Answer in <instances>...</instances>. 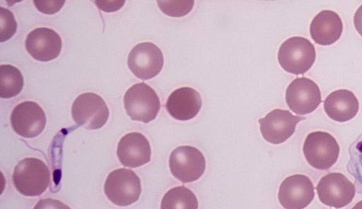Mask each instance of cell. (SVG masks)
<instances>
[{"instance_id":"cell-1","label":"cell","mask_w":362,"mask_h":209,"mask_svg":"<svg viewBox=\"0 0 362 209\" xmlns=\"http://www.w3.org/2000/svg\"><path fill=\"white\" fill-rule=\"evenodd\" d=\"M15 188L26 196L41 195L50 182V172L41 160L26 157L16 165L12 175Z\"/></svg>"},{"instance_id":"cell-2","label":"cell","mask_w":362,"mask_h":209,"mask_svg":"<svg viewBox=\"0 0 362 209\" xmlns=\"http://www.w3.org/2000/svg\"><path fill=\"white\" fill-rule=\"evenodd\" d=\"M316 57L314 45L303 37H291L284 41L278 52V61L286 71L303 74L313 66Z\"/></svg>"},{"instance_id":"cell-3","label":"cell","mask_w":362,"mask_h":209,"mask_svg":"<svg viewBox=\"0 0 362 209\" xmlns=\"http://www.w3.org/2000/svg\"><path fill=\"white\" fill-rule=\"evenodd\" d=\"M124 106L132 120L145 124L157 117L160 102L156 91L144 83H139L129 88L124 96Z\"/></svg>"},{"instance_id":"cell-4","label":"cell","mask_w":362,"mask_h":209,"mask_svg":"<svg viewBox=\"0 0 362 209\" xmlns=\"http://www.w3.org/2000/svg\"><path fill=\"white\" fill-rule=\"evenodd\" d=\"M107 198L119 206H127L138 201L141 186L139 177L129 169L120 168L111 172L104 184Z\"/></svg>"},{"instance_id":"cell-5","label":"cell","mask_w":362,"mask_h":209,"mask_svg":"<svg viewBox=\"0 0 362 209\" xmlns=\"http://www.w3.org/2000/svg\"><path fill=\"white\" fill-rule=\"evenodd\" d=\"M303 151L310 165L317 169L327 170L337 162L339 146L330 133L314 131L307 136Z\"/></svg>"},{"instance_id":"cell-6","label":"cell","mask_w":362,"mask_h":209,"mask_svg":"<svg viewBox=\"0 0 362 209\" xmlns=\"http://www.w3.org/2000/svg\"><path fill=\"white\" fill-rule=\"evenodd\" d=\"M71 116L75 123L84 129H98L107 122L109 109L100 96L94 92H85L72 103Z\"/></svg>"},{"instance_id":"cell-7","label":"cell","mask_w":362,"mask_h":209,"mask_svg":"<svg viewBox=\"0 0 362 209\" xmlns=\"http://www.w3.org/2000/svg\"><path fill=\"white\" fill-rule=\"evenodd\" d=\"M170 170L182 183L199 179L206 168V160L197 148L182 145L174 149L169 157Z\"/></svg>"},{"instance_id":"cell-8","label":"cell","mask_w":362,"mask_h":209,"mask_svg":"<svg viewBox=\"0 0 362 209\" xmlns=\"http://www.w3.org/2000/svg\"><path fill=\"white\" fill-rule=\"evenodd\" d=\"M316 189L320 202L335 208L349 205L356 193L354 184L339 172L329 173L322 177Z\"/></svg>"},{"instance_id":"cell-9","label":"cell","mask_w":362,"mask_h":209,"mask_svg":"<svg viewBox=\"0 0 362 209\" xmlns=\"http://www.w3.org/2000/svg\"><path fill=\"white\" fill-rule=\"evenodd\" d=\"M164 63L161 50L152 42H141L129 54L127 65L132 73L142 80L151 79L161 71Z\"/></svg>"},{"instance_id":"cell-10","label":"cell","mask_w":362,"mask_h":209,"mask_svg":"<svg viewBox=\"0 0 362 209\" xmlns=\"http://www.w3.org/2000/svg\"><path fill=\"white\" fill-rule=\"evenodd\" d=\"M286 102L289 109L300 115L313 112L321 103V92L311 79L301 77L294 79L286 90Z\"/></svg>"},{"instance_id":"cell-11","label":"cell","mask_w":362,"mask_h":209,"mask_svg":"<svg viewBox=\"0 0 362 209\" xmlns=\"http://www.w3.org/2000/svg\"><path fill=\"white\" fill-rule=\"evenodd\" d=\"M10 121L17 134L24 138H34L44 130L47 118L38 104L33 101H25L14 107Z\"/></svg>"},{"instance_id":"cell-12","label":"cell","mask_w":362,"mask_h":209,"mask_svg":"<svg viewBox=\"0 0 362 209\" xmlns=\"http://www.w3.org/2000/svg\"><path fill=\"white\" fill-rule=\"evenodd\" d=\"M305 119L292 114L288 110L275 109L258 121L264 140L272 144H279L289 138L295 132L297 124Z\"/></svg>"},{"instance_id":"cell-13","label":"cell","mask_w":362,"mask_h":209,"mask_svg":"<svg viewBox=\"0 0 362 209\" xmlns=\"http://www.w3.org/2000/svg\"><path fill=\"white\" fill-rule=\"evenodd\" d=\"M315 196L314 186L310 178L303 174L286 177L281 184L278 198L286 209H303Z\"/></svg>"},{"instance_id":"cell-14","label":"cell","mask_w":362,"mask_h":209,"mask_svg":"<svg viewBox=\"0 0 362 209\" xmlns=\"http://www.w3.org/2000/svg\"><path fill=\"white\" fill-rule=\"evenodd\" d=\"M27 52L36 60L49 61L60 54L62 42L54 30L37 28L28 33L25 40Z\"/></svg>"},{"instance_id":"cell-15","label":"cell","mask_w":362,"mask_h":209,"mask_svg":"<svg viewBox=\"0 0 362 209\" xmlns=\"http://www.w3.org/2000/svg\"><path fill=\"white\" fill-rule=\"evenodd\" d=\"M151 150L148 141L141 133L132 132L122 136L117 148V155L121 164L134 168L151 160Z\"/></svg>"},{"instance_id":"cell-16","label":"cell","mask_w":362,"mask_h":209,"mask_svg":"<svg viewBox=\"0 0 362 209\" xmlns=\"http://www.w3.org/2000/svg\"><path fill=\"white\" fill-rule=\"evenodd\" d=\"M202 102L200 94L189 87L175 90L168 97L165 108L174 119L189 120L199 113Z\"/></svg>"},{"instance_id":"cell-17","label":"cell","mask_w":362,"mask_h":209,"mask_svg":"<svg viewBox=\"0 0 362 209\" xmlns=\"http://www.w3.org/2000/svg\"><path fill=\"white\" fill-rule=\"evenodd\" d=\"M343 23L334 11L323 10L313 19L310 25V36L318 44L327 46L336 42L341 37Z\"/></svg>"},{"instance_id":"cell-18","label":"cell","mask_w":362,"mask_h":209,"mask_svg":"<svg viewBox=\"0 0 362 209\" xmlns=\"http://www.w3.org/2000/svg\"><path fill=\"white\" fill-rule=\"evenodd\" d=\"M359 103L350 90L339 89L332 92L324 101L327 115L336 121L344 122L353 119L358 113Z\"/></svg>"},{"instance_id":"cell-19","label":"cell","mask_w":362,"mask_h":209,"mask_svg":"<svg viewBox=\"0 0 362 209\" xmlns=\"http://www.w3.org/2000/svg\"><path fill=\"white\" fill-rule=\"evenodd\" d=\"M24 85L21 72L10 64L0 66V97L11 98L18 95Z\"/></svg>"},{"instance_id":"cell-20","label":"cell","mask_w":362,"mask_h":209,"mask_svg":"<svg viewBox=\"0 0 362 209\" xmlns=\"http://www.w3.org/2000/svg\"><path fill=\"white\" fill-rule=\"evenodd\" d=\"M160 208L197 209L198 201L191 190L184 186H176L170 189L163 196Z\"/></svg>"},{"instance_id":"cell-21","label":"cell","mask_w":362,"mask_h":209,"mask_svg":"<svg viewBox=\"0 0 362 209\" xmlns=\"http://www.w3.org/2000/svg\"><path fill=\"white\" fill-rule=\"evenodd\" d=\"M160 10L170 17H182L193 8L194 0H156Z\"/></svg>"},{"instance_id":"cell-22","label":"cell","mask_w":362,"mask_h":209,"mask_svg":"<svg viewBox=\"0 0 362 209\" xmlns=\"http://www.w3.org/2000/svg\"><path fill=\"white\" fill-rule=\"evenodd\" d=\"M0 41L5 42L16 32L17 23L13 13L7 8L1 7Z\"/></svg>"},{"instance_id":"cell-23","label":"cell","mask_w":362,"mask_h":209,"mask_svg":"<svg viewBox=\"0 0 362 209\" xmlns=\"http://www.w3.org/2000/svg\"><path fill=\"white\" fill-rule=\"evenodd\" d=\"M66 0H33L36 8L42 13L52 15L61 10Z\"/></svg>"},{"instance_id":"cell-24","label":"cell","mask_w":362,"mask_h":209,"mask_svg":"<svg viewBox=\"0 0 362 209\" xmlns=\"http://www.w3.org/2000/svg\"><path fill=\"white\" fill-rule=\"evenodd\" d=\"M126 0H95L97 7L105 12L111 13L119 10Z\"/></svg>"},{"instance_id":"cell-25","label":"cell","mask_w":362,"mask_h":209,"mask_svg":"<svg viewBox=\"0 0 362 209\" xmlns=\"http://www.w3.org/2000/svg\"><path fill=\"white\" fill-rule=\"evenodd\" d=\"M354 24L356 31L362 37V4L358 7L354 14Z\"/></svg>"},{"instance_id":"cell-26","label":"cell","mask_w":362,"mask_h":209,"mask_svg":"<svg viewBox=\"0 0 362 209\" xmlns=\"http://www.w3.org/2000/svg\"><path fill=\"white\" fill-rule=\"evenodd\" d=\"M9 6H13L16 3L22 1L23 0H5Z\"/></svg>"}]
</instances>
